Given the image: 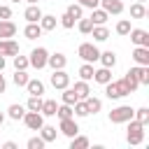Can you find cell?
I'll return each mask as SVG.
<instances>
[{
	"mask_svg": "<svg viewBox=\"0 0 149 149\" xmlns=\"http://www.w3.org/2000/svg\"><path fill=\"white\" fill-rule=\"evenodd\" d=\"M128 123V133H126V140H128V144H142V140H144V126L140 123V121H135V119H130V121H126Z\"/></svg>",
	"mask_w": 149,
	"mask_h": 149,
	"instance_id": "obj_1",
	"label": "cell"
},
{
	"mask_svg": "<svg viewBox=\"0 0 149 149\" xmlns=\"http://www.w3.org/2000/svg\"><path fill=\"white\" fill-rule=\"evenodd\" d=\"M77 54H79V58H81L84 63H95V61L100 58V51H98V47H95L93 42H81L79 49H77Z\"/></svg>",
	"mask_w": 149,
	"mask_h": 149,
	"instance_id": "obj_2",
	"label": "cell"
},
{
	"mask_svg": "<svg viewBox=\"0 0 149 149\" xmlns=\"http://www.w3.org/2000/svg\"><path fill=\"white\" fill-rule=\"evenodd\" d=\"M133 114H135V109L130 105H119V107H114L109 112V121L112 123H126V121L133 119Z\"/></svg>",
	"mask_w": 149,
	"mask_h": 149,
	"instance_id": "obj_3",
	"label": "cell"
},
{
	"mask_svg": "<svg viewBox=\"0 0 149 149\" xmlns=\"http://www.w3.org/2000/svg\"><path fill=\"white\" fill-rule=\"evenodd\" d=\"M105 93H107V98H109V100H119V98L128 95L130 91L126 88L123 79H119V81H107V84H105Z\"/></svg>",
	"mask_w": 149,
	"mask_h": 149,
	"instance_id": "obj_4",
	"label": "cell"
},
{
	"mask_svg": "<svg viewBox=\"0 0 149 149\" xmlns=\"http://www.w3.org/2000/svg\"><path fill=\"white\" fill-rule=\"evenodd\" d=\"M47 58H49V51H47L44 47H35V49L30 51V58H28V63H30L35 70H42V68L47 65Z\"/></svg>",
	"mask_w": 149,
	"mask_h": 149,
	"instance_id": "obj_5",
	"label": "cell"
},
{
	"mask_svg": "<svg viewBox=\"0 0 149 149\" xmlns=\"http://www.w3.org/2000/svg\"><path fill=\"white\" fill-rule=\"evenodd\" d=\"M23 123H26V128L28 130H40L42 126H44V116H42V112H26L23 114V119H21Z\"/></svg>",
	"mask_w": 149,
	"mask_h": 149,
	"instance_id": "obj_6",
	"label": "cell"
},
{
	"mask_svg": "<svg viewBox=\"0 0 149 149\" xmlns=\"http://www.w3.org/2000/svg\"><path fill=\"white\" fill-rule=\"evenodd\" d=\"M51 86L58 88V91H63L65 86H70V74L65 72V68H63V70H54V74H51Z\"/></svg>",
	"mask_w": 149,
	"mask_h": 149,
	"instance_id": "obj_7",
	"label": "cell"
},
{
	"mask_svg": "<svg viewBox=\"0 0 149 149\" xmlns=\"http://www.w3.org/2000/svg\"><path fill=\"white\" fill-rule=\"evenodd\" d=\"M130 42L135 44V47H149V33L147 30H142V28H130Z\"/></svg>",
	"mask_w": 149,
	"mask_h": 149,
	"instance_id": "obj_8",
	"label": "cell"
},
{
	"mask_svg": "<svg viewBox=\"0 0 149 149\" xmlns=\"http://www.w3.org/2000/svg\"><path fill=\"white\" fill-rule=\"evenodd\" d=\"M58 130H61L65 137H74V135L79 133V126H77L74 116H70V119H61V126H58Z\"/></svg>",
	"mask_w": 149,
	"mask_h": 149,
	"instance_id": "obj_9",
	"label": "cell"
},
{
	"mask_svg": "<svg viewBox=\"0 0 149 149\" xmlns=\"http://www.w3.org/2000/svg\"><path fill=\"white\" fill-rule=\"evenodd\" d=\"M47 65H49L51 70H63V68L68 65V58H65V54L56 51V54H49V58H47Z\"/></svg>",
	"mask_w": 149,
	"mask_h": 149,
	"instance_id": "obj_10",
	"label": "cell"
},
{
	"mask_svg": "<svg viewBox=\"0 0 149 149\" xmlns=\"http://www.w3.org/2000/svg\"><path fill=\"white\" fill-rule=\"evenodd\" d=\"M16 35V23L9 19H0V40H9Z\"/></svg>",
	"mask_w": 149,
	"mask_h": 149,
	"instance_id": "obj_11",
	"label": "cell"
},
{
	"mask_svg": "<svg viewBox=\"0 0 149 149\" xmlns=\"http://www.w3.org/2000/svg\"><path fill=\"white\" fill-rule=\"evenodd\" d=\"M130 56L137 65H149V47H135Z\"/></svg>",
	"mask_w": 149,
	"mask_h": 149,
	"instance_id": "obj_12",
	"label": "cell"
},
{
	"mask_svg": "<svg viewBox=\"0 0 149 149\" xmlns=\"http://www.w3.org/2000/svg\"><path fill=\"white\" fill-rule=\"evenodd\" d=\"M130 72L135 74V79H137V84H140V86H147V84H149V65L130 68Z\"/></svg>",
	"mask_w": 149,
	"mask_h": 149,
	"instance_id": "obj_13",
	"label": "cell"
},
{
	"mask_svg": "<svg viewBox=\"0 0 149 149\" xmlns=\"http://www.w3.org/2000/svg\"><path fill=\"white\" fill-rule=\"evenodd\" d=\"M19 54V44L9 37V40H0V56H16Z\"/></svg>",
	"mask_w": 149,
	"mask_h": 149,
	"instance_id": "obj_14",
	"label": "cell"
},
{
	"mask_svg": "<svg viewBox=\"0 0 149 149\" xmlns=\"http://www.w3.org/2000/svg\"><path fill=\"white\" fill-rule=\"evenodd\" d=\"M100 7L107 14H121L123 12V2L121 0H100Z\"/></svg>",
	"mask_w": 149,
	"mask_h": 149,
	"instance_id": "obj_15",
	"label": "cell"
},
{
	"mask_svg": "<svg viewBox=\"0 0 149 149\" xmlns=\"http://www.w3.org/2000/svg\"><path fill=\"white\" fill-rule=\"evenodd\" d=\"M23 16H26L28 23H37V21L42 19V9H40V5H28L26 12H23Z\"/></svg>",
	"mask_w": 149,
	"mask_h": 149,
	"instance_id": "obj_16",
	"label": "cell"
},
{
	"mask_svg": "<svg viewBox=\"0 0 149 149\" xmlns=\"http://www.w3.org/2000/svg\"><path fill=\"white\" fill-rule=\"evenodd\" d=\"M88 19L93 21V26H102V23H107L109 14H107L102 7H95V9H91V16H88Z\"/></svg>",
	"mask_w": 149,
	"mask_h": 149,
	"instance_id": "obj_17",
	"label": "cell"
},
{
	"mask_svg": "<svg viewBox=\"0 0 149 149\" xmlns=\"http://www.w3.org/2000/svg\"><path fill=\"white\" fill-rule=\"evenodd\" d=\"M93 81H98V84H107V81H112V68H100V70H93Z\"/></svg>",
	"mask_w": 149,
	"mask_h": 149,
	"instance_id": "obj_18",
	"label": "cell"
},
{
	"mask_svg": "<svg viewBox=\"0 0 149 149\" xmlns=\"http://www.w3.org/2000/svg\"><path fill=\"white\" fill-rule=\"evenodd\" d=\"M72 91L77 93V98H79V100H86V98L91 95V88H88V81H84V79H79V81H74V86H72Z\"/></svg>",
	"mask_w": 149,
	"mask_h": 149,
	"instance_id": "obj_19",
	"label": "cell"
},
{
	"mask_svg": "<svg viewBox=\"0 0 149 149\" xmlns=\"http://www.w3.org/2000/svg\"><path fill=\"white\" fill-rule=\"evenodd\" d=\"M26 91H28V95H42V93H44V84H42L40 79H28Z\"/></svg>",
	"mask_w": 149,
	"mask_h": 149,
	"instance_id": "obj_20",
	"label": "cell"
},
{
	"mask_svg": "<svg viewBox=\"0 0 149 149\" xmlns=\"http://www.w3.org/2000/svg\"><path fill=\"white\" fill-rule=\"evenodd\" d=\"M37 23H40V28H42V30H54V28H56V23H58V19H56L54 14H42V19H40Z\"/></svg>",
	"mask_w": 149,
	"mask_h": 149,
	"instance_id": "obj_21",
	"label": "cell"
},
{
	"mask_svg": "<svg viewBox=\"0 0 149 149\" xmlns=\"http://www.w3.org/2000/svg\"><path fill=\"white\" fill-rule=\"evenodd\" d=\"M42 33H44V30L40 28V23H28V26L23 28V35H26V40H37Z\"/></svg>",
	"mask_w": 149,
	"mask_h": 149,
	"instance_id": "obj_22",
	"label": "cell"
},
{
	"mask_svg": "<svg viewBox=\"0 0 149 149\" xmlns=\"http://www.w3.org/2000/svg\"><path fill=\"white\" fill-rule=\"evenodd\" d=\"M91 35H93L95 42H105V40H109V30L105 28V23H102V26H93Z\"/></svg>",
	"mask_w": 149,
	"mask_h": 149,
	"instance_id": "obj_23",
	"label": "cell"
},
{
	"mask_svg": "<svg viewBox=\"0 0 149 149\" xmlns=\"http://www.w3.org/2000/svg\"><path fill=\"white\" fill-rule=\"evenodd\" d=\"M23 114H26V107H23V105H16V102H14V105H9V109H7V116H9V119H14V121H21V119H23Z\"/></svg>",
	"mask_w": 149,
	"mask_h": 149,
	"instance_id": "obj_24",
	"label": "cell"
},
{
	"mask_svg": "<svg viewBox=\"0 0 149 149\" xmlns=\"http://www.w3.org/2000/svg\"><path fill=\"white\" fill-rule=\"evenodd\" d=\"M98 61L102 63V68H114V65H116V54H114V51H102Z\"/></svg>",
	"mask_w": 149,
	"mask_h": 149,
	"instance_id": "obj_25",
	"label": "cell"
},
{
	"mask_svg": "<svg viewBox=\"0 0 149 149\" xmlns=\"http://www.w3.org/2000/svg\"><path fill=\"white\" fill-rule=\"evenodd\" d=\"M84 102H86V107H88V114H98V112L102 109V100H100V98H93V95H88Z\"/></svg>",
	"mask_w": 149,
	"mask_h": 149,
	"instance_id": "obj_26",
	"label": "cell"
},
{
	"mask_svg": "<svg viewBox=\"0 0 149 149\" xmlns=\"http://www.w3.org/2000/svg\"><path fill=\"white\" fill-rule=\"evenodd\" d=\"M56 109H58V105H56V100H42V116H56Z\"/></svg>",
	"mask_w": 149,
	"mask_h": 149,
	"instance_id": "obj_27",
	"label": "cell"
},
{
	"mask_svg": "<svg viewBox=\"0 0 149 149\" xmlns=\"http://www.w3.org/2000/svg\"><path fill=\"white\" fill-rule=\"evenodd\" d=\"M40 137L44 142H54L56 140V126H42L40 128Z\"/></svg>",
	"mask_w": 149,
	"mask_h": 149,
	"instance_id": "obj_28",
	"label": "cell"
},
{
	"mask_svg": "<svg viewBox=\"0 0 149 149\" xmlns=\"http://www.w3.org/2000/svg\"><path fill=\"white\" fill-rule=\"evenodd\" d=\"M88 147V137H84V135H74V137H70V149H86Z\"/></svg>",
	"mask_w": 149,
	"mask_h": 149,
	"instance_id": "obj_29",
	"label": "cell"
},
{
	"mask_svg": "<svg viewBox=\"0 0 149 149\" xmlns=\"http://www.w3.org/2000/svg\"><path fill=\"white\" fill-rule=\"evenodd\" d=\"M130 16H133V19H144V16H147V7H144V2H135V5H130Z\"/></svg>",
	"mask_w": 149,
	"mask_h": 149,
	"instance_id": "obj_30",
	"label": "cell"
},
{
	"mask_svg": "<svg viewBox=\"0 0 149 149\" xmlns=\"http://www.w3.org/2000/svg\"><path fill=\"white\" fill-rule=\"evenodd\" d=\"M77 28H79L81 35H91V30H93V21L81 16V19H77Z\"/></svg>",
	"mask_w": 149,
	"mask_h": 149,
	"instance_id": "obj_31",
	"label": "cell"
},
{
	"mask_svg": "<svg viewBox=\"0 0 149 149\" xmlns=\"http://www.w3.org/2000/svg\"><path fill=\"white\" fill-rule=\"evenodd\" d=\"M123 84H126V88H128L130 93H133V91H137V86H140V84H137V79H135V74H133L130 70L123 74Z\"/></svg>",
	"mask_w": 149,
	"mask_h": 149,
	"instance_id": "obj_32",
	"label": "cell"
},
{
	"mask_svg": "<svg viewBox=\"0 0 149 149\" xmlns=\"http://www.w3.org/2000/svg\"><path fill=\"white\" fill-rule=\"evenodd\" d=\"M61 100H63L65 105H74L79 98H77V93H74L70 86H65V88H63V95H61Z\"/></svg>",
	"mask_w": 149,
	"mask_h": 149,
	"instance_id": "obj_33",
	"label": "cell"
},
{
	"mask_svg": "<svg viewBox=\"0 0 149 149\" xmlns=\"http://www.w3.org/2000/svg\"><path fill=\"white\" fill-rule=\"evenodd\" d=\"M26 109H30V112H40V109H42V95H30L28 102H26Z\"/></svg>",
	"mask_w": 149,
	"mask_h": 149,
	"instance_id": "obj_34",
	"label": "cell"
},
{
	"mask_svg": "<svg viewBox=\"0 0 149 149\" xmlns=\"http://www.w3.org/2000/svg\"><path fill=\"white\" fill-rule=\"evenodd\" d=\"M133 119H135V121H140L142 126H147V123H149V107H140V109H135Z\"/></svg>",
	"mask_w": 149,
	"mask_h": 149,
	"instance_id": "obj_35",
	"label": "cell"
},
{
	"mask_svg": "<svg viewBox=\"0 0 149 149\" xmlns=\"http://www.w3.org/2000/svg\"><path fill=\"white\" fill-rule=\"evenodd\" d=\"M79 77H81L84 81H91V79H93V63H84V65L79 68Z\"/></svg>",
	"mask_w": 149,
	"mask_h": 149,
	"instance_id": "obj_36",
	"label": "cell"
},
{
	"mask_svg": "<svg viewBox=\"0 0 149 149\" xmlns=\"http://www.w3.org/2000/svg\"><path fill=\"white\" fill-rule=\"evenodd\" d=\"M56 116L58 119H70V116H74V112H72V105H58V109H56Z\"/></svg>",
	"mask_w": 149,
	"mask_h": 149,
	"instance_id": "obj_37",
	"label": "cell"
},
{
	"mask_svg": "<svg viewBox=\"0 0 149 149\" xmlns=\"http://www.w3.org/2000/svg\"><path fill=\"white\" fill-rule=\"evenodd\" d=\"M65 12H68V14L72 16V19H81V16H84V7H81L79 2H72V5H70V7L65 9Z\"/></svg>",
	"mask_w": 149,
	"mask_h": 149,
	"instance_id": "obj_38",
	"label": "cell"
},
{
	"mask_svg": "<svg viewBox=\"0 0 149 149\" xmlns=\"http://www.w3.org/2000/svg\"><path fill=\"white\" fill-rule=\"evenodd\" d=\"M72 112H74V116H88V107H86L84 100H77L72 105Z\"/></svg>",
	"mask_w": 149,
	"mask_h": 149,
	"instance_id": "obj_39",
	"label": "cell"
},
{
	"mask_svg": "<svg viewBox=\"0 0 149 149\" xmlns=\"http://www.w3.org/2000/svg\"><path fill=\"white\" fill-rule=\"evenodd\" d=\"M128 33H130V21H128V19H121V21L116 23V35L126 37Z\"/></svg>",
	"mask_w": 149,
	"mask_h": 149,
	"instance_id": "obj_40",
	"label": "cell"
},
{
	"mask_svg": "<svg viewBox=\"0 0 149 149\" xmlns=\"http://www.w3.org/2000/svg\"><path fill=\"white\" fill-rule=\"evenodd\" d=\"M14 58V70H26L30 63H28V56H21V54H16V56H12Z\"/></svg>",
	"mask_w": 149,
	"mask_h": 149,
	"instance_id": "obj_41",
	"label": "cell"
},
{
	"mask_svg": "<svg viewBox=\"0 0 149 149\" xmlns=\"http://www.w3.org/2000/svg\"><path fill=\"white\" fill-rule=\"evenodd\" d=\"M12 79H14V84H16V86H26V84H28V79H30V77H28V74H26V70H16V72H14V77H12Z\"/></svg>",
	"mask_w": 149,
	"mask_h": 149,
	"instance_id": "obj_42",
	"label": "cell"
},
{
	"mask_svg": "<svg viewBox=\"0 0 149 149\" xmlns=\"http://www.w3.org/2000/svg\"><path fill=\"white\" fill-rule=\"evenodd\" d=\"M74 23H77V19H72L68 12L61 16V26H63V28H68V30H70V28H74Z\"/></svg>",
	"mask_w": 149,
	"mask_h": 149,
	"instance_id": "obj_43",
	"label": "cell"
},
{
	"mask_svg": "<svg viewBox=\"0 0 149 149\" xmlns=\"http://www.w3.org/2000/svg\"><path fill=\"white\" fill-rule=\"evenodd\" d=\"M44 144H47V142H44V140H42L40 135H37V137H30V140H28V149H42Z\"/></svg>",
	"mask_w": 149,
	"mask_h": 149,
	"instance_id": "obj_44",
	"label": "cell"
},
{
	"mask_svg": "<svg viewBox=\"0 0 149 149\" xmlns=\"http://www.w3.org/2000/svg\"><path fill=\"white\" fill-rule=\"evenodd\" d=\"M81 7H88V9H95V7H100V0H77Z\"/></svg>",
	"mask_w": 149,
	"mask_h": 149,
	"instance_id": "obj_45",
	"label": "cell"
},
{
	"mask_svg": "<svg viewBox=\"0 0 149 149\" xmlns=\"http://www.w3.org/2000/svg\"><path fill=\"white\" fill-rule=\"evenodd\" d=\"M0 19H12V9H9L7 5L0 7Z\"/></svg>",
	"mask_w": 149,
	"mask_h": 149,
	"instance_id": "obj_46",
	"label": "cell"
},
{
	"mask_svg": "<svg viewBox=\"0 0 149 149\" xmlns=\"http://www.w3.org/2000/svg\"><path fill=\"white\" fill-rule=\"evenodd\" d=\"M5 88H7V81H5V77H2V72H0V93H5Z\"/></svg>",
	"mask_w": 149,
	"mask_h": 149,
	"instance_id": "obj_47",
	"label": "cell"
},
{
	"mask_svg": "<svg viewBox=\"0 0 149 149\" xmlns=\"http://www.w3.org/2000/svg\"><path fill=\"white\" fill-rule=\"evenodd\" d=\"M2 147H5V149H16V142H12V140H9V142H5Z\"/></svg>",
	"mask_w": 149,
	"mask_h": 149,
	"instance_id": "obj_48",
	"label": "cell"
},
{
	"mask_svg": "<svg viewBox=\"0 0 149 149\" xmlns=\"http://www.w3.org/2000/svg\"><path fill=\"white\" fill-rule=\"evenodd\" d=\"M5 65H7V61H5V56H0V72L5 70Z\"/></svg>",
	"mask_w": 149,
	"mask_h": 149,
	"instance_id": "obj_49",
	"label": "cell"
},
{
	"mask_svg": "<svg viewBox=\"0 0 149 149\" xmlns=\"http://www.w3.org/2000/svg\"><path fill=\"white\" fill-rule=\"evenodd\" d=\"M2 123H5V114L0 112V126H2Z\"/></svg>",
	"mask_w": 149,
	"mask_h": 149,
	"instance_id": "obj_50",
	"label": "cell"
},
{
	"mask_svg": "<svg viewBox=\"0 0 149 149\" xmlns=\"http://www.w3.org/2000/svg\"><path fill=\"white\" fill-rule=\"evenodd\" d=\"M26 2H28V5H37L40 0H26Z\"/></svg>",
	"mask_w": 149,
	"mask_h": 149,
	"instance_id": "obj_51",
	"label": "cell"
},
{
	"mask_svg": "<svg viewBox=\"0 0 149 149\" xmlns=\"http://www.w3.org/2000/svg\"><path fill=\"white\" fill-rule=\"evenodd\" d=\"M12 2H21V0H12Z\"/></svg>",
	"mask_w": 149,
	"mask_h": 149,
	"instance_id": "obj_52",
	"label": "cell"
},
{
	"mask_svg": "<svg viewBox=\"0 0 149 149\" xmlns=\"http://www.w3.org/2000/svg\"><path fill=\"white\" fill-rule=\"evenodd\" d=\"M137 2H144V0H137Z\"/></svg>",
	"mask_w": 149,
	"mask_h": 149,
	"instance_id": "obj_53",
	"label": "cell"
}]
</instances>
